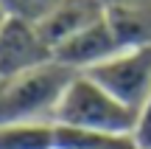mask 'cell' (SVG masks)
I'll list each match as a JSON object with an SVG mask.
<instances>
[{
    "label": "cell",
    "instance_id": "6da1fadb",
    "mask_svg": "<svg viewBox=\"0 0 151 149\" xmlns=\"http://www.w3.org/2000/svg\"><path fill=\"white\" fill-rule=\"evenodd\" d=\"M76 71L48 62L34 71L0 79V127L6 124H53V113Z\"/></svg>",
    "mask_w": 151,
    "mask_h": 149
},
{
    "label": "cell",
    "instance_id": "7c38bea8",
    "mask_svg": "<svg viewBox=\"0 0 151 149\" xmlns=\"http://www.w3.org/2000/svg\"><path fill=\"white\" fill-rule=\"evenodd\" d=\"M3 23H6V14H3V9H0V28H3Z\"/></svg>",
    "mask_w": 151,
    "mask_h": 149
},
{
    "label": "cell",
    "instance_id": "30bf717a",
    "mask_svg": "<svg viewBox=\"0 0 151 149\" xmlns=\"http://www.w3.org/2000/svg\"><path fill=\"white\" fill-rule=\"evenodd\" d=\"M132 144L134 149H151V99L137 110L134 118V129H132Z\"/></svg>",
    "mask_w": 151,
    "mask_h": 149
},
{
    "label": "cell",
    "instance_id": "8992f818",
    "mask_svg": "<svg viewBox=\"0 0 151 149\" xmlns=\"http://www.w3.org/2000/svg\"><path fill=\"white\" fill-rule=\"evenodd\" d=\"M101 17H106V3L104 0H59L53 6V11L37 28L45 37V42L56 51L62 42H67L78 31H84L87 25L98 23Z\"/></svg>",
    "mask_w": 151,
    "mask_h": 149
},
{
    "label": "cell",
    "instance_id": "9c48e42d",
    "mask_svg": "<svg viewBox=\"0 0 151 149\" xmlns=\"http://www.w3.org/2000/svg\"><path fill=\"white\" fill-rule=\"evenodd\" d=\"M59 0H0V9H3L6 17L11 20H22V23H39L53 11V6Z\"/></svg>",
    "mask_w": 151,
    "mask_h": 149
},
{
    "label": "cell",
    "instance_id": "ba28073f",
    "mask_svg": "<svg viewBox=\"0 0 151 149\" xmlns=\"http://www.w3.org/2000/svg\"><path fill=\"white\" fill-rule=\"evenodd\" d=\"M53 149H134L132 138L53 124Z\"/></svg>",
    "mask_w": 151,
    "mask_h": 149
},
{
    "label": "cell",
    "instance_id": "7a4b0ae2",
    "mask_svg": "<svg viewBox=\"0 0 151 149\" xmlns=\"http://www.w3.org/2000/svg\"><path fill=\"white\" fill-rule=\"evenodd\" d=\"M137 113L109 96L101 84H95L87 73H76L65 87L53 113V124L78 129H92L104 135H123L129 138L134 129Z\"/></svg>",
    "mask_w": 151,
    "mask_h": 149
},
{
    "label": "cell",
    "instance_id": "52a82bcc",
    "mask_svg": "<svg viewBox=\"0 0 151 149\" xmlns=\"http://www.w3.org/2000/svg\"><path fill=\"white\" fill-rule=\"evenodd\" d=\"M106 23L120 48L151 45V9H143V6H106Z\"/></svg>",
    "mask_w": 151,
    "mask_h": 149
},
{
    "label": "cell",
    "instance_id": "277c9868",
    "mask_svg": "<svg viewBox=\"0 0 151 149\" xmlns=\"http://www.w3.org/2000/svg\"><path fill=\"white\" fill-rule=\"evenodd\" d=\"M53 62V48L45 42L34 23L6 17L0 28V79L34 71L39 65Z\"/></svg>",
    "mask_w": 151,
    "mask_h": 149
},
{
    "label": "cell",
    "instance_id": "3957f363",
    "mask_svg": "<svg viewBox=\"0 0 151 149\" xmlns=\"http://www.w3.org/2000/svg\"><path fill=\"white\" fill-rule=\"evenodd\" d=\"M87 76L137 113L151 99V45L120 48L101 65L90 68Z\"/></svg>",
    "mask_w": 151,
    "mask_h": 149
},
{
    "label": "cell",
    "instance_id": "5b68a950",
    "mask_svg": "<svg viewBox=\"0 0 151 149\" xmlns=\"http://www.w3.org/2000/svg\"><path fill=\"white\" fill-rule=\"evenodd\" d=\"M120 45L115 39L112 28H109L106 17H101L98 23L87 25L84 31H78L76 37H70L67 42H62L53 51V59L67 65L76 73H87L90 68L101 65L104 59H109L112 54H118Z\"/></svg>",
    "mask_w": 151,
    "mask_h": 149
},
{
    "label": "cell",
    "instance_id": "8fae6325",
    "mask_svg": "<svg viewBox=\"0 0 151 149\" xmlns=\"http://www.w3.org/2000/svg\"><path fill=\"white\" fill-rule=\"evenodd\" d=\"M106 6H143V9H151V0H104Z\"/></svg>",
    "mask_w": 151,
    "mask_h": 149
}]
</instances>
